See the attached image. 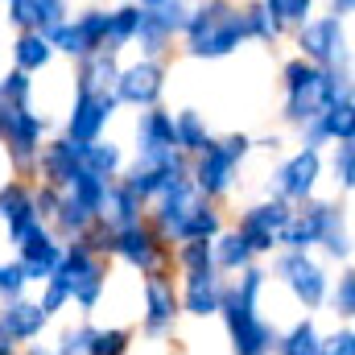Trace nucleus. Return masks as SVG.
Returning <instances> with one entry per match:
<instances>
[{
  "label": "nucleus",
  "instance_id": "38",
  "mask_svg": "<svg viewBox=\"0 0 355 355\" xmlns=\"http://www.w3.org/2000/svg\"><path fill=\"white\" fill-rule=\"evenodd\" d=\"M277 25H306L314 12V0H261Z\"/></svg>",
  "mask_w": 355,
  "mask_h": 355
},
{
  "label": "nucleus",
  "instance_id": "40",
  "mask_svg": "<svg viewBox=\"0 0 355 355\" xmlns=\"http://www.w3.org/2000/svg\"><path fill=\"white\" fill-rule=\"evenodd\" d=\"M244 29H248V37H257V42H277V33H281V25L265 12L261 0H257V4H244Z\"/></svg>",
  "mask_w": 355,
  "mask_h": 355
},
{
  "label": "nucleus",
  "instance_id": "15",
  "mask_svg": "<svg viewBox=\"0 0 355 355\" xmlns=\"http://www.w3.org/2000/svg\"><path fill=\"white\" fill-rule=\"evenodd\" d=\"M166 91V67L157 58H141L132 67H120L116 83H112V95L116 103H132V107H153Z\"/></svg>",
  "mask_w": 355,
  "mask_h": 355
},
{
  "label": "nucleus",
  "instance_id": "6",
  "mask_svg": "<svg viewBox=\"0 0 355 355\" xmlns=\"http://www.w3.org/2000/svg\"><path fill=\"white\" fill-rule=\"evenodd\" d=\"M54 272L67 277V285H71V302H75L83 314H91V310L99 306V297H103V289H107V272H103L99 257L91 252L79 236L62 248V261H58Z\"/></svg>",
  "mask_w": 355,
  "mask_h": 355
},
{
  "label": "nucleus",
  "instance_id": "26",
  "mask_svg": "<svg viewBox=\"0 0 355 355\" xmlns=\"http://www.w3.org/2000/svg\"><path fill=\"white\" fill-rule=\"evenodd\" d=\"M50 58H54V46H50L46 33H37V29H21V33H17V42H12V62H17V71H25V75L46 71Z\"/></svg>",
  "mask_w": 355,
  "mask_h": 355
},
{
  "label": "nucleus",
  "instance_id": "50",
  "mask_svg": "<svg viewBox=\"0 0 355 355\" xmlns=\"http://www.w3.org/2000/svg\"><path fill=\"white\" fill-rule=\"evenodd\" d=\"M355 8V0H331V17H347Z\"/></svg>",
  "mask_w": 355,
  "mask_h": 355
},
{
  "label": "nucleus",
  "instance_id": "3",
  "mask_svg": "<svg viewBox=\"0 0 355 355\" xmlns=\"http://www.w3.org/2000/svg\"><path fill=\"white\" fill-rule=\"evenodd\" d=\"M314 244H322L331 261H352V236L343 223V207L306 198V207L293 211L277 236V248H285V252H310Z\"/></svg>",
  "mask_w": 355,
  "mask_h": 355
},
{
  "label": "nucleus",
  "instance_id": "8",
  "mask_svg": "<svg viewBox=\"0 0 355 355\" xmlns=\"http://www.w3.org/2000/svg\"><path fill=\"white\" fill-rule=\"evenodd\" d=\"M42 132H46V116L21 107V103H4L0 99V145L8 149L17 170H29L37 149H42Z\"/></svg>",
  "mask_w": 355,
  "mask_h": 355
},
{
  "label": "nucleus",
  "instance_id": "23",
  "mask_svg": "<svg viewBox=\"0 0 355 355\" xmlns=\"http://www.w3.org/2000/svg\"><path fill=\"white\" fill-rule=\"evenodd\" d=\"M46 322H50V314L37 302H25V297H8L4 310H0V327L8 331L12 343H33L46 331Z\"/></svg>",
  "mask_w": 355,
  "mask_h": 355
},
{
  "label": "nucleus",
  "instance_id": "13",
  "mask_svg": "<svg viewBox=\"0 0 355 355\" xmlns=\"http://www.w3.org/2000/svg\"><path fill=\"white\" fill-rule=\"evenodd\" d=\"M12 244H17V261L25 268V281H29V285H33V281L42 285V281L58 268V261H62V244L54 240V232H50L42 219L29 223Z\"/></svg>",
  "mask_w": 355,
  "mask_h": 355
},
{
  "label": "nucleus",
  "instance_id": "37",
  "mask_svg": "<svg viewBox=\"0 0 355 355\" xmlns=\"http://www.w3.org/2000/svg\"><path fill=\"white\" fill-rule=\"evenodd\" d=\"M128 343H132V331H124V327H95L91 331V343H87V355H124L128 352Z\"/></svg>",
  "mask_w": 355,
  "mask_h": 355
},
{
  "label": "nucleus",
  "instance_id": "25",
  "mask_svg": "<svg viewBox=\"0 0 355 355\" xmlns=\"http://www.w3.org/2000/svg\"><path fill=\"white\" fill-rule=\"evenodd\" d=\"M0 223L8 227V236L17 240L29 223H37V207H33V190H25L21 182L0 186Z\"/></svg>",
  "mask_w": 355,
  "mask_h": 355
},
{
  "label": "nucleus",
  "instance_id": "16",
  "mask_svg": "<svg viewBox=\"0 0 355 355\" xmlns=\"http://www.w3.org/2000/svg\"><path fill=\"white\" fill-rule=\"evenodd\" d=\"M289 202L285 198H265V202H252L244 215H240V236L248 240V248H252V257H261V252H272L277 248V236H281V227L289 223Z\"/></svg>",
  "mask_w": 355,
  "mask_h": 355
},
{
  "label": "nucleus",
  "instance_id": "7",
  "mask_svg": "<svg viewBox=\"0 0 355 355\" xmlns=\"http://www.w3.org/2000/svg\"><path fill=\"white\" fill-rule=\"evenodd\" d=\"M297 50H302V58L310 67H327V71L347 67L343 17H310L306 25H297Z\"/></svg>",
  "mask_w": 355,
  "mask_h": 355
},
{
  "label": "nucleus",
  "instance_id": "17",
  "mask_svg": "<svg viewBox=\"0 0 355 355\" xmlns=\"http://www.w3.org/2000/svg\"><path fill=\"white\" fill-rule=\"evenodd\" d=\"M153 202H157V207H153L157 236H162V240H178V236H182V227H186V219H190L207 198L194 190V182H190V178H178V182H170Z\"/></svg>",
  "mask_w": 355,
  "mask_h": 355
},
{
  "label": "nucleus",
  "instance_id": "1",
  "mask_svg": "<svg viewBox=\"0 0 355 355\" xmlns=\"http://www.w3.org/2000/svg\"><path fill=\"white\" fill-rule=\"evenodd\" d=\"M261 289H265V272L257 265H248V268H240L236 285H223V293H219V310L215 314H223L236 355H268L272 343H277V331L257 310Z\"/></svg>",
  "mask_w": 355,
  "mask_h": 355
},
{
  "label": "nucleus",
  "instance_id": "39",
  "mask_svg": "<svg viewBox=\"0 0 355 355\" xmlns=\"http://www.w3.org/2000/svg\"><path fill=\"white\" fill-rule=\"evenodd\" d=\"M29 8H33V29L46 37L67 21V0H29Z\"/></svg>",
  "mask_w": 355,
  "mask_h": 355
},
{
  "label": "nucleus",
  "instance_id": "24",
  "mask_svg": "<svg viewBox=\"0 0 355 355\" xmlns=\"http://www.w3.org/2000/svg\"><path fill=\"white\" fill-rule=\"evenodd\" d=\"M141 211H145V202L124 186V182H107V190H103V202H99V223L103 227H132V223H141Z\"/></svg>",
  "mask_w": 355,
  "mask_h": 355
},
{
  "label": "nucleus",
  "instance_id": "51",
  "mask_svg": "<svg viewBox=\"0 0 355 355\" xmlns=\"http://www.w3.org/2000/svg\"><path fill=\"white\" fill-rule=\"evenodd\" d=\"M0 355H17V343L8 339V331H4V327H0Z\"/></svg>",
  "mask_w": 355,
  "mask_h": 355
},
{
  "label": "nucleus",
  "instance_id": "43",
  "mask_svg": "<svg viewBox=\"0 0 355 355\" xmlns=\"http://www.w3.org/2000/svg\"><path fill=\"white\" fill-rule=\"evenodd\" d=\"M327 293H331V314L347 322V318L355 314V272H352V268H347V272L339 277V285H335V289H327Z\"/></svg>",
  "mask_w": 355,
  "mask_h": 355
},
{
  "label": "nucleus",
  "instance_id": "41",
  "mask_svg": "<svg viewBox=\"0 0 355 355\" xmlns=\"http://www.w3.org/2000/svg\"><path fill=\"white\" fill-rule=\"evenodd\" d=\"M0 99L4 103H21V107H29V99H33V79L25 75V71H8V75H0Z\"/></svg>",
  "mask_w": 355,
  "mask_h": 355
},
{
  "label": "nucleus",
  "instance_id": "2",
  "mask_svg": "<svg viewBox=\"0 0 355 355\" xmlns=\"http://www.w3.org/2000/svg\"><path fill=\"white\" fill-rule=\"evenodd\" d=\"M281 83H285V120L289 124H310L318 120L343 91H352L347 71H327V67H310L306 58H293L281 67Z\"/></svg>",
  "mask_w": 355,
  "mask_h": 355
},
{
  "label": "nucleus",
  "instance_id": "10",
  "mask_svg": "<svg viewBox=\"0 0 355 355\" xmlns=\"http://www.w3.org/2000/svg\"><path fill=\"white\" fill-rule=\"evenodd\" d=\"M120 182L141 198V202H153L170 182H178V178H186V153H162V157H137L128 170H120Z\"/></svg>",
  "mask_w": 355,
  "mask_h": 355
},
{
  "label": "nucleus",
  "instance_id": "35",
  "mask_svg": "<svg viewBox=\"0 0 355 355\" xmlns=\"http://www.w3.org/2000/svg\"><path fill=\"white\" fill-rule=\"evenodd\" d=\"M103 190H107V178L91 174V170H83V174L75 178L62 194H71L83 211H91V215H99V202H103Z\"/></svg>",
  "mask_w": 355,
  "mask_h": 355
},
{
  "label": "nucleus",
  "instance_id": "47",
  "mask_svg": "<svg viewBox=\"0 0 355 355\" xmlns=\"http://www.w3.org/2000/svg\"><path fill=\"white\" fill-rule=\"evenodd\" d=\"M153 12L162 17V25H166L170 33H182L186 21H190V4H186V0H162V4H153Z\"/></svg>",
  "mask_w": 355,
  "mask_h": 355
},
{
  "label": "nucleus",
  "instance_id": "31",
  "mask_svg": "<svg viewBox=\"0 0 355 355\" xmlns=\"http://www.w3.org/2000/svg\"><path fill=\"white\" fill-rule=\"evenodd\" d=\"M83 170L107 178V182H116L120 170H124V149H120L116 141H103V137L91 141V145H83Z\"/></svg>",
  "mask_w": 355,
  "mask_h": 355
},
{
  "label": "nucleus",
  "instance_id": "29",
  "mask_svg": "<svg viewBox=\"0 0 355 355\" xmlns=\"http://www.w3.org/2000/svg\"><path fill=\"white\" fill-rule=\"evenodd\" d=\"M211 252H215V268L219 272H240V268L252 265V248L240 232H219L211 240Z\"/></svg>",
  "mask_w": 355,
  "mask_h": 355
},
{
  "label": "nucleus",
  "instance_id": "30",
  "mask_svg": "<svg viewBox=\"0 0 355 355\" xmlns=\"http://www.w3.org/2000/svg\"><path fill=\"white\" fill-rule=\"evenodd\" d=\"M318 124H322V132H327V141L331 145H339V141H355V103H352V91H343L322 116H318Z\"/></svg>",
  "mask_w": 355,
  "mask_h": 355
},
{
  "label": "nucleus",
  "instance_id": "9",
  "mask_svg": "<svg viewBox=\"0 0 355 355\" xmlns=\"http://www.w3.org/2000/svg\"><path fill=\"white\" fill-rule=\"evenodd\" d=\"M107 252H112V257H120V261H124L128 268L145 272V277L162 272V265H166V248H162V236H157L153 227H145V223H132V227H116V232H112V240H107Z\"/></svg>",
  "mask_w": 355,
  "mask_h": 355
},
{
  "label": "nucleus",
  "instance_id": "5",
  "mask_svg": "<svg viewBox=\"0 0 355 355\" xmlns=\"http://www.w3.org/2000/svg\"><path fill=\"white\" fill-rule=\"evenodd\" d=\"M248 149H252V137H244V132H232L223 141H211L202 153H194V166H186V178L194 182V190L202 198H219V194L232 190L236 170L248 157Z\"/></svg>",
  "mask_w": 355,
  "mask_h": 355
},
{
  "label": "nucleus",
  "instance_id": "19",
  "mask_svg": "<svg viewBox=\"0 0 355 355\" xmlns=\"http://www.w3.org/2000/svg\"><path fill=\"white\" fill-rule=\"evenodd\" d=\"M33 166H37V174L46 178L42 186H50V190H67L75 178L83 174V145L58 137V141H50V145L37 149Z\"/></svg>",
  "mask_w": 355,
  "mask_h": 355
},
{
  "label": "nucleus",
  "instance_id": "11",
  "mask_svg": "<svg viewBox=\"0 0 355 355\" xmlns=\"http://www.w3.org/2000/svg\"><path fill=\"white\" fill-rule=\"evenodd\" d=\"M277 277L285 281V289H289L306 310H318V306L327 302V289H331L327 268L318 265L310 252H285V257L277 261Z\"/></svg>",
  "mask_w": 355,
  "mask_h": 355
},
{
  "label": "nucleus",
  "instance_id": "48",
  "mask_svg": "<svg viewBox=\"0 0 355 355\" xmlns=\"http://www.w3.org/2000/svg\"><path fill=\"white\" fill-rule=\"evenodd\" d=\"M25 268H21V261H4L0 265V297L8 302V297H21L25 293Z\"/></svg>",
  "mask_w": 355,
  "mask_h": 355
},
{
  "label": "nucleus",
  "instance_id": "27",
  "mask_svg": "<svg viewBox=\"0 0 355 355\" xmlns=\"http://www.w3.org/2000/svg\"><path fill=\"white\" fill-rule=\"evenodd\" d=\"M137 25H141V4H120V8H112V12H107V33H103V50H107V54H120L124 46H132Z\"/></svg>",
  "mask_w": 355,
  "mask_h": 355
},
{
  "label": "nucleus",
  "instance_id": "33",
  "mask_svg": "<svg viewBox=\"0 0 355 355\" xmlns=\"http://www.w3.org/2000/svg\"><path fill=\"white\" fill-rule=\"evenodd\" d=\"M174 137H178V149H182V153H202V149L215 141L211 128H207V120H202L194 107H186V112L174 116Z\"/></svg>",
  "mask_w": 355,
  "mask_h": 355
},
{
  "label": "nucleus",
  "instance_id": "28",
  "mask_svg": "<svg viewBox=\"0 0 355 355\" xmlns=\"http://www.w3.org/2000/svg\"><path fill=\"white\" fill-rule=\"evenodd\" d=\"M83 67H79V91H112L116 83V75H120V67H116V54H107V50H95L87 58H79Z\"/></svg>",
  "mask_w": 355,
  "mask_h": 355
},
{
  "label": "nucleus",
  "instance_id": "44",
  "mask_svg": "<svg viewBox=\"0 0 355 355\" xmlns=\"http://www.w3.org/2000/svg\"><path fill=\"white\" fill-rule=\"evenodd\" d=\"M67 302H71V285H67V277L50 272V277L42 281V302H37V306H42V310H46V314L54 318V314H58V310H62Z\"/></svg>",
  "mask_w": 355,
  "mask_h": 355
},
{
  "label": "nucleus",
  "instance_id": "22",
  "mask_svg": "<svg viewBox=\"0 0 355 355\" xmlns=\"http://www.w3.org/2000/svg\"><path fill=\"white\" fill-rule=\"evenodd\" d=\"M174 149H178L174 116L162 112V107L141 112V120H137V157H162V153H174Z\"/></svg>",
  "mask_w": 355,
  "mask_h": 355
},
{
  "label": "nucleus",
  "instance_id": "46",
  "mask_svg": "<svg viewBox=\"0 0 355 355\" xmlns=\"http://www.w3.org/2000/svg\"><path fill=\"white\" fill-rule=\"evenodd\" d=\"M91 331L95 327H67L62 335H58V347H54V355H87V343H91Z\"/></svg>",
  "mask_w": 355,
  "mask_h": 355
},
{
  "label": "nucleus",
  "instance_id": "20",
  "mask_svg": "<svg viewBox=\"0 0 355 355\" xmlns=\"http://www.w3.org/2000/svg\"><path fill=\"white\" fill-rule=\"evenodd\" d=\"M178 314H182V306H178L174 285H170V281H162V272L145 277V310H141V331H145L149 339H162V335H170V331H174Z\"/></svg>",
  "mask_w": 355,
  "mask_h": 355
},
{
  "label": "nucleus",
  "instance_id": "52",
  "mask_svg": "<svg viewBox=\"0 0 355 355\" xmlns=\"http://www.w3.org/2000/svg\"><path fill=\"white\" fill-rule=\"evenodd\" d=\"M25 355H54V352H46V347H29Z\"/></svg>",
  "mask_w": 355,
  "mask_h": 355
},
{
  "label": "nucleus",
  "instance_id": "21",
  "mask_svg": "<svg viewBox=\"0 0 355 355\" xmlns=\"http://www.w3.org/2000/svg\"><path fill=\"white\" fill-rule=\"evenodd\" d=\"M219 293H223V277H219V268H190L186 281H182V297H178V306H182L186 314H194V318H207V314L219 310Z\"/></svg>",
  "mask_w": 355,
  "mask_h": 355
},
{
  "label": "nucleus",
  "instance_id": "45",
  "mask_svg": "<svg viewBox=\"0 0 355 355\" xmlns=\"http://www.w3.org/2000/svg\"><path fill=\"white\" fill-rule=\"evenodd\" d=\"M178 265H182V272H190V268H215L211 240H186L178 248Z\"/></svg>",
  "mask_w": 355,
  "mask_h": 355
},
{
  "label": "nucleus",
  "instance_id": "42",
  "mask_svg": "<svg viewBox=\"0 0 355 355\" xmlns=\"http://www.w3.org/2000/svg\"><path fill=\"white\" fill-rule=\"evenodd\" d=\"M331 174H335V182H339V190H352L355 186V141H339V145H335Z\"/></svg>",
  "mask_w": 355,
  "mask_h": 355
},
{
  "label": "nucleus",
  "instance_id": "12",
  "mask_svg": "<svg viewBox=\"0 0 355 355\" xmlns=\"http://www.w3.org/2000/svg\"><path fill=\"white\" fill-rule=\"evenodd\" d=\"M116 107L120 103H116L112 91H75V103H71V116H67V141H75V145L99 141V132L107 128Z\"/></svg>",
  "mask_w": 355,
  "mask_h": 355
},
{
  "label": "nucleus",
  "instance_id": "4",
  "mask_svg": "<svg viewBox=\"0 0 355 355\" xmlns=\"http://www.w3.org/2000/svg\"><path fill=\"white\" fill-rule=\"evenodd\" d=\"M182 37H186L190 58H227L248 42L244 8H236L227 0H202L198 8H190Z\"/></svg>",
  "mask_w": 355,
  "mask_h": 355
},
{
  "label": "nucleus",
  "instance_id": "36",
  "mask_svg": "<svg viewBox=\"0 0 355 355\" xmlns=\"http://www.w3.org/2000/svg\"><path fill=\"white\" fill-rule=\"evenodd\" d=\"M54 219H58V232H62V236H71V240H75V236H83L91 223H95V215H91V211H83L71 194H58Z\"/></svg>",
  "mask_w": 355,
  "mask_h": 355
},
{
  "label": "nucleus",
  "instance_id": "53",
  "mask_svg": "<svg viewBox=\"0 0 355 355\" xmlns=\"http://www.w3.org/2000/svg\"><path fill=\"white\" fill-rule=\"evenodd\" d=\"M141 4H145V8H153V4H162V0H141Z\"/></svg>",
  "mask_w": 355,
  "mask_h": 355
},
{
  "label": "nucleus",
  "instance_id": "18",
  "mask_svg": "<svg viewBox=\"0 0 355 355\" xmlns=\"http://www.w3.org/2000/svg\"><path fill=\"white\" fill-rule=\"evenodd\" d=\"M103 33H107V8H87L79 21H62L50 33V46H54V54L87 58L95 50H103Z\"/></svg>",
  "mask_w": 355,
  "mask_h": 355
},
{
  "label": "nucleus",
  "instance_id": "49",
  "mask_svg": "<svg viewBox=\"0 0 355 355\" xmlns=\"http://www.w3.org/2000/svg\"><path fill=\"white\" fill-rule=\"evenodd\" d=\"M322 355H355V335H352V327H343V331H335L331 339H322Z\"/></svg>",
  "mask_w": 355,
  "mask_h": 355
},
{
  "label": "nucleus",
  "instance_id": "32",
  "mask_svg": "<svg viewBox=\"0 0 355 355\" xmlns=\"http://www.w3.org/2000/svg\"><path fill=\"white\" fill-rule=\"evenodd\" d=\"M272 352L277 355H322V335H318V327H314L310 318H302V322H293L285 335H277Z\"/></svg>",
  "mask_w": 355,
  "mask_h": 355
},
{
  "label": "nucleus",
  "instance_id": "14",
  "mask_svg": "<svg viewBox=\"0 0 355 355\" xmlns=\"http://www.w3.org/2000/svg\"><path fill=\"white\" fill-rule=\"evenodd\" d=\"M322 178V153L318 149H297L293 157H285L272 174V198H285V202H306L314 194Z\"/></svg>",
  "mask_w": 355,
  "mask_h": 355
},
{
  "label": "nucleus",
  "instance_id": "34",
  "mask_svg": "<svg viewBox=\"0 0 355 355\" xmlns=\"http://www.w3.org/2000/svg\"><path fill=\"white\" fill-rule=\"evenodd\" d=\"M132 42H141L145 58H157V54L174 42V33L162 25V17H157L153 8H145V4H141V25H137V37H132Z\"/></svg>",
  "mask_w": 355,
  "mask_h": 355
}]
</instances>
